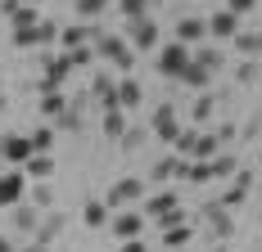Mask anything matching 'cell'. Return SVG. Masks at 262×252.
I'll return each mask as SVG.
<instances>
[{"label": "cell", "mask_w": 262, "mask_h": 252, "mask_svg": "<svg viewBox=\"0 0 262 252\" xmlns=\"http://www.w3.org/2000/svg\"><path fill=\"white\" fill-rule=\"evenodd\" d=\"M95 54H100L104 63H113L118 72H131V68H136V50H131L127 36H118V32H100V36H95Z\"/></svg>", "instance_id": "1"}, {"label": "cell", "mask_w": 262, "mask_h": 252, "mask_svg": "<svg viewBox=\"0 0 262 252\" xmlns=\"http://www.w3.org/2000/svg\"><path fill=\"white\" fill-rule=\"evenodd\" d=\"M190 68V45H181V41H167V45H158L154 50V72H163V77H177Z\"/></svg>", "instance_id": "2"}, {"label": "cell", "mask_w": 262, "mask_h": 252, "mask_svg": "<svg viewBox=\"0 0 262 252\" xmlns=\"http://www.w3.org/2000/svg\"><path fill=\"white\" fill-rule=\"evenodd\" d=\"M59 32H63V27L54 23V18H41L36 27H18L9 41H14V50H36V45H50V41H59Z\"/></svg>", "instance_id": "3"}, {"label": "cell", "mask_w": 262, "mask_h": 252, "mask_svg": "<svg viewBox=\"0 0 262 252\" xmlns=\"http://www.w3.org/2000/svg\"><path fill=\"white\" fill-rule=\"evenodd\" d=\"M127 41H131V50L136 54H154L158 50V18H131L127 23Z\"/></svg>", "instance_id": "4"}, {"label": "cell", "mask_w": 262, "mask_h": 252, "mask_svg": "<svg viewBox=\"0 0 262 252\" xmlns=\"http://www.w3.org/2000/svg\"><path fill=\"white\" fill-rule=\"evenodd\" d=\"M140 198H145V180H136V176L113 180L108 194H104V203L113 207V212H122V207H131V203H140Z\"/></svg>", "instance_id": "5"}, {"label": "cell", "mask_w": 262, "mask_h": 252, "mask_svg": "<svg viewBox=\"0 0 262 252\" xmlns=\"http://www.w3.org/2000/svg\"><path fill=\"white\" fill-rule=\"evenodd\" d=\"M172 41H181V45H204L208 41V18H199V14H181L177 27H172Z\"/></svg>", "instance_id": "6"}, {"label": "cell", "mask_w": 262, "mask_h": 252, "mask_svg": "<svg viewBox=\"0 0 262 252\" xmlns=\"http://www.w3.org/2000/svg\"><path fill=\"white\" fill-rule=\"evenodd\" d=\"M199 216L208 221V234L217 239V243H226V239L235 234V216H231V207H222V198H217V203H208V207H204Z\"/></svg>", "instance_id": "7"}, {"label": "cell", "mask_w": 262, "mask_h": 252, "mask_svg": "<svg viewBox=\"0 0 262 252\" xmlns=\"http://www.w3.org/2000/svg\"><path fill=\"white\" fill-rule=\"evenodd\" d=\"M149 131H154V140H163V144H177V135H181V117H177V108H172V104H158Z\"/></svg>", "instance_id": "8"}, {"label": "cell", "mask_w": 262, "mask_h": 252, "mask_svg": "<svg viewBox=\"0 0 262 252\" xmlns=\"http://www.w3.org/2000/svg\"><path fill=\"white\" fill-rule=\"evenodd\" d=\"M108 225H113V239L122 243V239H140L145 225H149V216H145V212H127V207H122V212H113V221H108Z\"/></svg>", "instance_id": "9"}, {"label": "cell", "mask_w": 262, "mask_h": 252, "mask_svg": "<svg viewBox=\"0 0 262 252\" xmlns=\"http://www.w3.org/2000/svg\"><path fill=\"white\" fill-rule=\"evenodd\" d=\"M68 72H73L68 54H46V68H41V90H63Z\"/></svg>", "instance_id": "10"}, {"label": "cell", "mask_w": 262, "mask_h": 252, "mask_svg": "<svg viewBox=\"0 0 262 252\" xmlns=\"http://www.w3.org/2000/svg\"><path fill=\"white\" fill-rule=\"evenodd\" d=\"M32 153H36V149H32V135H0V162L23 167Z\"/></svg>", "instance_id": "11"}, {"label": "cell", "mask_w": 262, "mask_h": 252, "mask_svg": "<svg viewBox=\"0 0 262 252\" xmlns=\"http://www.w3.org/2000/svg\"><path fill=\"white\" fill-rule=\"evenodd\" d=\"M23 194H27V171H18V167L0 171V207H14V203H23Z\"/></svg>", "instance_id": "12"}, {"label": "cell", "mask_w": 262, "mask_h": 252, "mask_svg": "<svg viewBox=\"0 0 262 252\" xmlns=\"http://www.w3.org/2000/svg\"><path fill=\"white\" fill-rule=\"evenodd\" d=\"M86 95L100 104V113H104V108H118V77H113V72H95Z\"/></svg>", "instance_id": "13"}, {"label": "cell", "mask_w": 262, "mask_h": 252, "mask_svg": "<svg viewBox=\"0 0 262 252\" xmlns=\"http://www.w3.org/2000/svg\"><path fill=\"white\" fill-rule=\"evenodd\" d=\"M100 32H104V27L100 23H73V27H63V32H59V45H63V50H77V45H95V36H100Z\"/></svg>", "instance_id": "14"}, {"label": "cell", "mask_w": 262, "mask_h": 252, "mask_svg": "<svg viewBox=\"0 0 262 252\" xmlns=\"http://www.w3.org/2000/svg\"><path fill=\"white\" fill-rule=\"evenodd\" d=\"M208 36L212 41H235L239 36V14H231L226 5H222L217 14H208Z\"/></svg>", "instance_id": "15"}, {"label": "cell", "mask_w": 262, "mask_h": 252, "mask_svg": "<svg viewBox=\"0 0 262 252\" xmlns=\"http://www.w3.org/2000/svg\"><path fill=\"white\" fill-rule=\"evenodd\" d=\"M41 207L36 203H14V212H9V225L18 230V234H36V225H41Z\"/></svg>", "instance_id": "16"}, {"label": "cell", "mask_w": 262, "mask_h": 252, "mask_svg": "<svg viewBox=\"0 0 262 252\" xmlns=\"http://www.w3.org/2000/svg\"><path fill=\"white\" fill-rule=\"evenodd\" d=\"M63 230H68V216H63V212H46V216H41V225H36V234H32V239H36V243H54V239H59V234H63Z\"/></svg>", "instance_id": "17"}, {"label": "cell", "mask_w": 262, "mask_h": 252, "mask_svg": "<svg viewBox=\"0 0 262 252\" xmlns=\"http://www.w3.org/2000/svg\"><path fill=\"white\" fill-rule=\"evenodd\" d=\"M108 221H113V207H108L104 198H86V207H81V225H91V230H104Z\"/></svg>", "instance_id": "18"}, {"label": "cell", "mask_w": 262, "mask_h": 252, "mask_svg": "<svg viewBox=\"0 0 262 252\" xmlns=\"http://www.w3.org/2000/svg\"><path fill=\"white\" fill-rule=\"evenodd\" d=\"M172 207H181V198H177V189H154V194L145 198V216L154 221V216H163V212H172Z\"/></svg>", "instance_id": "19"}, {"label": "cell", "mask_w": 262, "mask_h": 252, "mask_svg": "<svg viewBox=\"0 0 262 252\" xmlns=\"http://www.w3.org/2000/svg\"><path fill=\"white\" fill-rule=\"evenodd\" d=\"M177 81H181V86H190L194 95H204V90H208V86H212V72H208V68H204V63H194V59H190V68H185V72L177 77Z\"/></svg>", "instance_id": "20"}, {"label": "cell", "mask_w": 262, "mask_h": 252, "mask_svg": "<svg viewBox=\"0 0 262 252\" xmlns=\"http://www.w3.org/2000/svg\"><path fill=\"white\" fill-rule=\"evenodd\" d=\"M140 99H145V90H140V81L136 77H118V108H140Z\"/></svg>", "instance_id": "21"}, {"label": "cell", "mask_w": 262, "mask_h": 252, "mask_svg": "<svg viewBox=\"0 0 262 252\" xmlns=\"http://www.w3.org/2000/svg\"><path fill=\"white\" fill-rule=\"evenodd\" d=\"M217 153H222V140H217V135H204V131H199V135H194V144H190V153H185V158H194V162H212Z\"/></svg>", "instance_id": "22"}, {"label": "cell", "mask_w": 262, "mask_h": 252, "mask_svg": "<svg viewBox=\"0 0 262 252\" xmlns=\"http://www.w3.org/2000/svg\"><path fill=\"white\" fill-rule=\"evenodd\" d=\"M181 167H185L181 153H172V158H158L154 167H149V180H181Z\"/></svg>", "instance_id": "23"}, {"label": "cell", "mask_w": 262, "mask_h": 252, "mask_svg": "<svg viewBox=\"0 0 262 252\" xmlns=\"http://www.w3.org/2000/svg\"><path fill=\"white\" fill-rule=\"evenodd\" d=\"M68 104H73V99H68L63 90H41V122H54Z\"/></svg>", "instance_id": "24"}, {"label": "cell", "mask_w": 262, "mask_h": 252, "mask_svg": "<svg viewBox=\"0 0 262 252\" xmlns=\"http://www.w3.org/2000/svg\"><path fill=\"white\" fill-rule=\"evenodd\" d=\"M212 113H217V95H212V90L194 95V104H190V126H204Z\"/></svg>", "instance_id": "25"}, {"label": "cell", "mask_w": 262, "mask_h": 252, "mask_svg": "<svg viewBox=\"0 0 262 252\" xmlns=\"http://www.w3.org/2000/svg\"><path fill=\"white\" fill-rule=\"evenodd\" d=\"M190 239H194V225H190V221H185V225L163 230V252H181V248H190Z\"/></svg>", "instance_id": "26"}, {"label": "cell", "mask_w": 262, "mask_h": 252, "mask_svg": "<svg viewBox=\"0 0 262 252\" xmlns=\"http://www.w3.org/2000/svg\"><path fill=\"white\" fill-rule=\"evenodd\" d=\"M190 59H194V63H204L208 72H222V68H226V54L217 50V45H194V50H190Z\"/></svg>", "instance_id": "27"}, {"label": "cell", "mask_w": 262, "mask_h": 252, "mask_svg": "<svg viewBox=\"0 0 262 252\" xmlns=\"http://www.w3.org/2000/svg\"><path fill=\"white\" fill-rule=\"evenodd\" d=\"M100 126H104V140H113V144H118V135L127 131V108H104Z\"/></svg>", "instance_id": "28"}, {"label": "cell", "mask_w": 262, "mask_h": 252, "mask_svg": "<svg viewBox=\"0 0 262 252\" xmlns=\"http://www.w3.org/2000/svg\"><path fill=\"white\" fill-rule=\"evenodd\" d=\"M23 171L32 180H50L54 176V158H50V153H32V158L23 162Z\"/></svg>", "instance_id": "29"}, {"label": "cell", "mask_w": 262, "mask_h": 252, "mask_svg": "<svg viewBox=\"0 0 262 252\" xmlns=\"http://www.w3.org/2000/svg\"><path fill=\"white\" fill-rule=\"evenodd\" d=\"M54 140H59V126H54V122H41L36 131H32V149H36V153H50Z\"/></svg>", "instance_id": "30"}, {"label": "cell", "mask_w": 262, "mask_h": 252, "mask_svg": "<svg viewBox=\"0 0 262 252\" xmlns=\"http://www.w3.org/2000/svg\"><path fill=\"white\" fill-rule=\"evenodd\" d=\"M231 45H235L244 59H258V54H262V32H244V27H239V36L231 41Z\"/></svg>", "instance_id": "31"}, {"label": "cell", "mask_w": 262, "mask_h": 252, "mask_svg": "<svg viewBox=\"0 0 262 252\" xmlns=\"http://www.w3.org/2000/svg\"><path fill=\"white\" fill-rule=\"evenodd\" d=\"M181 180H190V185H204V180H217V176H212V162H194V158H185Z\"/></svg>", "instance_id": "32"}, {"label": "cell", "mask_w": 262, "mask_h": 252, "mask_svg": "<svg viewBox=\"0 0 262 252\" xmlns=\"http://www.w3.org/2000/svg\"><path fill=\"white\" fill-rule=\"evenodd\" d=\"M108 5H113V0H73V9H77L81 23H95L100 14H108Z\"/></svg>", "instance_id": "33"}, {"label": "cell", "mask_w": 262, "mask_h": 252, "mask_svg": "<svg viewBox=\"0 0 262 252\" xmlns=\"http://www.w3.org/2000/svg\"><path fill=\"white\" fill-rule=\"evenodd\" d=\"M235 171H239V158L231 149H222L217 158H212V176H217V180H231Z\"/></svg>", "instance_id": "34"}, {"label": "cell", "mask_w": 262, "mask_h": 252, "mask_svg": "<svg viewBox=\"0 0 262 252\" xmlns=\"http://www.w3.org/2000/svg\"><path fill=\"white\" fill-rule=\"evenodd\" d=\"M41 23V9L36 5H18L14 14H9V32H18V27H36Z\"/></svg>", "instance_id": "35"}, {"label": "cell", "mask_w": 262, "mask_h": 252, "mask_svg": "<svg viewBox=\"0 0 262 252\" xmlns=\"http://www.w3.org/2000/svg\"><path fill=\"white\" fill-rule=\"evenodd\" d=\"M145 140H149V131H145V126H127V131L118 135V149H122V153H136Z\"/></svg>", "instance_id": "36"}, {"label": "cell", "mask_w": 262, "mask_h": 252, "mask_svg": "<svg viewBox=\"0 0 262 252\" xmlns=\"http://www.w3.org/2000/svg\"><path fill=\"white\" fill-rule=\"evenodd\" d=\"M249 189H253V185H239V180H231V185H226V194H222V207H231V212H235V207H244Z\"/></svg>", "instance_id": "37"}, {"label": "cell", "mask_w": 262, "mask_h": 252, "mask_svg": "<svg viewBox=\"0 0 262 252\" xmlns=\"http://www.w3.org/2000/svg\"><path fill=\"white\" fill-rule=\"evenodd\" d=\"M149 5H154V0H118V14H122V18H145V14H149Z\"/></svg>", "instance_id": "38"}, {"label": "cell", "mask_w": 262, "mask_h": 252, "mask_svg": "<svg viewBox=\"0 0 262 252\" xmlns=\"http://www.w3.org/2000/svg\"><path fill=\"white\" fill-rule=\"evenodd\" d=\"M258 77H262V63H258V59H244V63L235 68V81H239V86H253Z\"/></svg>", "instance_id": "39"}, {"label": "cell", "mask_w": 262, "mask_h": 252, "mask_svg": "<svg viewBox=\"0 0 262 252\" xmlns=\"http://www.w3.org/2000/svg\"><path fill=\"white\" fill-rule=\"evenodd\" d=\"M63 54H68V63H73V68H91V63L100 59L95 45H77V50H63Z\"/></svg>", "instance_id": "40"}, {"label": "cell", "mask_w": 262, "mask_h": 252, "mask_svg": "<svg viewBox=\"0 0 262 252\" xmlns=\"http://www.w3.org/2000/svg\"><path fill=\"white\" fill-rule=\"evenodd\" d=\"M185 221H190V212H185V207H172V212H163V216H154V225H158V230L185 225Z\"/></svg>", "instance_id": "41"}, {"label": "cell", "mask_w": 262, "mask_h": 252, "mask_svg": "<svg viewBox=\"0 0 262 252\" xmlns=\"http://www.w3.org/2000/svg\"><path fill=\"white\" fill-rule=\"evenodd\" d=\"M32 203H36L41 212H50V207H54V189H50V185H46V180H41V185L32 189Z\"/></svg>", "instance_id": "42"}, {"label": "cell", "mask_w": 262, "mask_h": 252, "mask_svg": "<svg viewBox=\"0 0 262 252\" xmlns=\"http://www.w3.org/2000/svg\"><path fill=\"white\" fill-rule=\"evenodd\" d=\"M194 135H199V126H181V135H177V144H172V149L185 158V153H190V144H194Z\"/></svg>", "instance_id": "43"}, {"label": "cell", "mask_w": 262, "mask_h": 252, "mask_svg": "<svg viewBox=\"0 0 262 252\" xmlns=\"http://www.w3.org/2000/svg\"><path fill=\"white\" fill-rule=\"evenodd\" d=\"M212 135H217V140H222V149H226V144H235V140H239V126H235V122H222Z\"/></svg>", "instance_id": "44"}, {"label": "cell", "mask_w": 262, "mask_h": 252, "mask_svg": "<svg viewBox=\"0 0 262 252\" xmlns=\"http://www.w3.org/2000/svg\"><path fill=\"white\" fill-rule=\"evenodd\" d=\"M258 5H262V0H226V9H231V14H239V18H244V14H253Z\"/></svg>", "instance_id": "45"}, {"label": "cell", "mask_w": 262, "mask_h": 252, "mask_svg": "<svg viewBox=\"0 0 262 252\" xmlns=\"http://www.w3.org/2000/svg\"><path fill=\"white\" fill-rule=\"evenodd\" d=\"M118 252H149V243H145V234H140V239H122Z\"/></svg>", "instance_id": "46"}, {"label": "cell", "mask_w": 262, "mask_h": 252, "mask_svg": "<svg viewBox=\"0 0 262 252\" xmlns=\"http://www.w3.org/2000/svg\"><path fill=\"white\" fill-rule=\"evenodd\" d=\"M0 252H18V248H14V239H9V234H0Z\"/></svg>", "instance_id": "47"}, {"label": "cell", "mask_w": 262, "mask_h": 252, "mask_svg": "<svg viewBox=\"0 0 262 252\" xmlns=\"http://www.w3.org/2000/svg\"><path fill=\"white\" fill-rule=\"evenodd\" d=\"M23 252H50V243H32V248H23Z\"/></svg>", "instance_id": "48"}, {"label": "cell", "mask_w": 262, "mask_h": 252, "mask_svg": "<svg viewBox=\"0 0 262 252\" xmlns=\"http://www.w3.org/2000/svg\"><path fill=\"white\" fill-rule=\"evenodd\" d=\"M5 108H9V104H5V95H0V113H5Z\"/></svg>", "instance_id": "49"}, {"label": "cell", "mask_w": 262, "mask_h": 252, "mask_svg": "<svg viewBox=\"0 0 262 252\" xmlns=\"http://www.w3.org/2000/svg\"><path fill=\"white\" fill-rule=\"evenodd\" d=\"M23 5H41V0H23Z\"/></svg>", "instance_id": "50"}, {"label": "cell", "mask_w": 262, "mask_h": 252, "mask_svg": "<svg viewBox=\"0 0 262 252\" xmlns=\"http://www.w3.org/2000/svg\"><path fill=\"white\" fill-rule=\"evenodd\" d=\"M258 162H262V153H258Z\"/></svg>", "instance_id": "51"}]
</instances>
